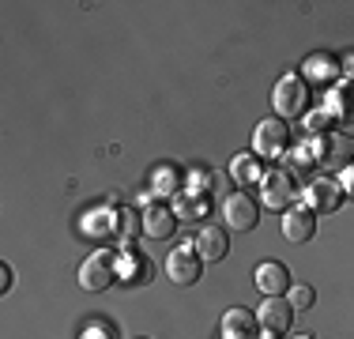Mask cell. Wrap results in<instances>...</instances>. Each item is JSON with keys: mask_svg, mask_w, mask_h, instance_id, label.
I'll return each instance as SVG.
<instances>
[{"mask_svg": "<svg viewBox=\"0 0 354 339\" xmlns=\"http://www.w3.org/2000/svg\"><path fill=\"white\" fill-rule=\"evenodd\" d=\"M275 113H279V121H290V117H301L306 113V106H309V87H306V80L301 75H283L279 83H275Z\"/></svg>", "mask_w": 354, "mask_h": 339, "instance_id": "6da1fadb", "label": "cell"}, {"mask_svg": "<svg viewBox=\"0 0 354 339\" xmlns=\"http://www.w3.org/2000/svg\"><path fill=\"white\" fill-rule=\"evenodd\" d=\"M113 275H117V253H109V249L91 253L80 264V286L91 294H102L106 286H113Z\"/></svg>", "mask_w": 354, "mask_h": 339, "instance_id": "7a4b0ae2", "label": "cell"}, {"mask_svg": "<svg viewBox=\"0 0 354 339\" xmlns=\"http://www.w3.org/2000/svg\"><path fill=\"white\" fill-rule=\"evenodd\" d=\"M286 147H290V129H286V121H279V117H268V121H260L252 129V151L257 155L283 158Z\"/></svg>", "mask_w": 354, "mask_h": 339, "instance_id": "3957f363", "label": "cell"}, {"mask_svg": "<svg viewBox=\"0 0 354 339\" xmlns=\"http://www.w3.org/2000/svg\"><path fill=\"white\" fill-rule=\"evenodd\" d=\"M204 271V257L196 253V245H177V249L166 257V275L177 286H192Z\"/></svg>", "mask_w": 354, "mask_h": 339, "instance_id": "277c9868", "label": "cell"}, {"mask_svg": "<svg viewBox=\"0 0 354 339\" xmlns=\"http://www.w3.org/2000/svg\"><path fill=\"white\" fill-rule=\"evenodd\" d=\"M257 219H260V203L252 200L249 192H230V196L223 200V223L230 226V230L245 234L257 226Z\"/></svg>", "mask_w": 354, "mask_h": 339, "instance_id": "5b68a950", "label": "cell"}, {"mask_svg": "<svg viewBox=\"0 0 354 339\" xmlns=\"http://www.w3.org/2000/svg\"><path fill=\"white\" fill-rule=\"evenodd\" d=\"M260 200L272 211H286L294 203V177L286 170H268L264 181H260Z\"/></svg>", "mask_w": 354, "mask_h": 339, "instance_id": "8992f818", "label": "cell"}, {"mask_svg": "<svg viewBox=\"0 0 354 339\" xmlns=\"http://www.w3.org/2000/svg\"><path fill=\"white\" fill-rule=\"evenodd\" d=\"M252 279H257V286H260L264 298H283V294L290 291V271H286V264H279V260H264V264H257Z\"/></svg>", "mask_w": 354, "mask_h": 339, "instance_id": "52a82bcc", "label": "cell"}, {"mask_svg": "<svg viewBox=\"0 0 354 339\" xmlns=\"http://www.w3.org/2000/svg\"><path fill=\"white\" fill-rule=\"evenodd\" d=\"M257 320H260V328H264V332L283 336L286 328H290V320H294V305L286 302V298H264V305L257 309Z\"/></svg>", "mask_w": 354, "mask_h": 339, "instance_id": "ba28073f", "label": "cell"}, {"mask_svg": "<svg viewBox=\"0 0 354 339\" xmlns=\"http://www.w3.org/2000/svg\"><path fill=\"white\" fill-rule=\"evenodd\" d=\"M223 339H260V320H257V313L241 309V305L226 309V313H223Z\"/></svg>", "mask_w": 354, "mask_h": 339, "instance_id": "9c48e42d", "label": "cell"}, {"mask_svg": "<svg viewBox=\"0 0 354 339\" xmlns=\"http://www.w3.org/2000/svg\"><path fill=\"white\" fill-rule=\"evenodd\" d=\"M317 234V215L309 208H286L283 211V237L294 245L309 241V237Z\"/></svg>", "mask_w": 354, "mask_h": 339, "instance_id": "30bf717a", "label": "cell"}, {"mask_svg": "<svg viewBox=\"0 0 354 339\" xmlns=\"http://www.w3.org/2000/svg\"><path fill=\"white\" fill-rule=\"evenodd\" d=\"M196 253L204 257V264H215V260H223L226 257V249H230V237H226L223 226H212V223H204L196 230Z\"/></svg>", "mask_w": 354, "mask_h": 339, "instance_id": "8fae6325", "label": "cell"}, {"mask_svg": "<svg viewBox=\"0 0 354 339\" xmlns=\"http://www.w3.org/2000/svg\"><path fill=\"white\" fill-rule=\"evenodd\" d=\"M177 223H181V219H177L174 208H166V203H147V208H143V234L155 237V241H166Z\"/></svg>", "mask_w": 354, "mask_h": 339, "instance_id": "7c38bea8", "label": "cell"}, {"mask_svg": "<svg viewBox=\"0 0 354 339\" xmlns=\"http://www.w3.org/2000/svg\"><path fill=\"white\" fill-rule=\"evenodd\" d=\"M339 200H343V189L335 181H328V177H317V181H309V189H306V208L313 211H335L339 208Z\"/></svg>", "mask_w": 354, "mask_h": 339, "instance_id": "4fadbf2b", "label": "cell"}, {"mask_svg": "<svg viewBox=\"0 0 354 339\" xmlns=\"http://www.w3.org/2000/svg\"><path fill=\"white\" fill-rule=\"evenodd\" d=\"M351 158H354V140H347L343 132H328L324 136V155H320V166L347 170Z\"/></svg>", "mask_w": 354, "mask_h": 339, "instance_id": "5bb4252c", "label": "cell"}, {"mask_svg": "<svg viewBox=\"0 0 354 339\" xmlns=\"http://www.w3.org/2000/svg\"><path fill=\"white\" fill-rule=\"evenodd\" d=\"M324 109L335 117L339 125H354V83H339V87H332V95L324 98Z\"/></svg>", "mask_w": 354, "mask_h": 339, "instance_id": "9a60e30c", "label": "cell"}, {"mask_svg": "<svg viewBox=\"0 0 354 339\" xmlns=\"http://www.w3.org/2000/svg\"><path fill=\"white\" fill-rule=\"evenodd\" d=\"M335 75H339V61L328 53H313L306 57V64H301V80L306 83H332Z\"/></svg>", "mask_w": 354, "mask_h": 339, "instance_id": "2e32d148", "label": "cell"}, {"mask_svg": "<svg viewBox=\"0 0 354 339\" xmlns=\"http://www.w3.org/2000/svg\"><path fill=\"white\" fill-rule=\"evenodd\" d=\"M117 279H124V283H147L151 260L140 257L136 249H124V257H117Z\"/></svg>", "mask_w": 354, "mask_h": 339, "instance_id": "e0dca14e", "label": "cell"}, {"mask_svg": "<svg viewBox=\"0 0 354 339\" xmlns=\"http://www.w3.org/2000/svg\"><path fill=\"white\" fill-rule=\"evenodd\" d=\"M264 174H268V170L260 166V158H257V155H234L230 177L241 185V189H252V185H260V181H264Z\"/></svg>", "mask_w": 354, "mask_h": 339, "instance_id": "ac0fdd59", "label": "cell"}, {"mask_svg": "<svg viewBox=\"0 0 354 339\" xmlns=\"http://www.w3.org/2000/svg\"><path fill=\"white\" fill-rule=\"evenodd\" d=\"M207 196H192V192H177L174 196V215L181 223H196V219H207Z\"/></svg>", "mask_w": 354, "mask_h": 339, "instance_id": "d6986e66", "label": "cell"}, {"mask_svg": "<svg viewBox=\"0 0 354 339\" xmlns=\"http://www.w3.org/2000/svg\"><path fill=\"white\" fill-rule=\"evenodd\" d=\"M151 192H155V196H177V192H181V174H177V166H158L155 177H151Z\"/></svg>", "mask_w": 354, "mask_h": 339, "instance_id": "ffe728a7", "label": "cell"}, {"mask_svg": "<svg viewBox=\"0 0 354 339\" xmlns=\"http://www.w3.org/2000/svg\"><path fill=\"white\" fill-rule=\"evenodd\" d=\"M143 230V219L136 215L132 208H117V241L121 245H132V237Z\"/></svg>", "mask_w": 354, "mask_h": 339, "instance_id": "44dd1931", "label": "cell"}, {"mask_svg": "<svg viewBox=\"0 0 354 339\" xmlns=\"http://www.w3.org/2000/svg\"><path fill=\"white\" fill-rule=\"evenodd\" d=\"M286 302L294 305V313H306V309H313V302H317V291L309 283H294L290 291H286Z\"/></svg>", "mask_w": 354, "mask_h": 339, "instance_id": "7402d4cb", "label": "cell"}, {"mask_svg": "<svg viewBox=\"0 0 354 339\" xmlns=\"http://www.w3.org/2000/svg\"><path fill=\"white\" fill-rule=\"evenodd\" d=\"M335 125V117L328 113L324 106L320 109H313V113H306V129H309V136H328V129Z\"/></svg>", "mask_w": 354, "mask_h": 339, "instance_id": "603a6c76", "label": "cell"}, {"mask_svg": "<svg viewBox=\"0 0 354 339\" xmlns=\"http://www.w3.org/2000/svg\"><path fill=\"white\" fill-rule=\"evenodd\" d=\"M212 185H215V177L207 174V170H192V174H189V189H185V192H192V196H207Z\"/></svg>", "mask_w": 354, "mask_h": 339, "instance_id": "cb8c5ba5", "label": "cell"}, {"mask_svg": "<svg viewBox=\"0 0 354 339\" xmlns=\"http://www.w3.org/2000/svg\"><path fill=\"white\" fill-rule=\"evenodd\" d=\"M339 189H343V196L354 200V163L347 170H339Z\"/></svg>", "mask_w": 354, "mask_h": 339, "instance_id": "d4e9b609", "label": "cell"}, {"mask_svg": "<svg viewBox=\"0 0 354 339\" xmlns=\"http://www.w3.org/2000/svg\"><path fill=\"white\" fill-rule=\"evenodd\" d=\"M80 339H113V332H109L106 324H91V328H87V332H83Z\"/></svg>", "mask_w": 354, "mask_h": 339, "instance_id": "484cf974", "label": "cell"}, {"mask_svg": "<svg viewBox=\"0 0 354 339\" xmlns=\"http://www.w3.org/2000/svg\"><path fill=\"white\" fill-rule=\"evenodd\" d=\"M339 72H343V75H351V83H354V53H347V57L339 61Z\"/></svg>", "mask_w": 354, "mask_h": 339, "instance_id": "4316f807", "label": "cell"}, {"mask_svg": "<svg viewBox=\"0 0 354 339\" xmlns=\"http://www.w3.org/2000/svg\"><path fill=\"white\" fill-rule=\"evenodd\" d=\"M0 291H12V268H0Z\"/></svg>", "mask_w": 354, "mask_h": 339, "instance_id": "83f0119b", "label": "cell"}, {"mask_svg": "<svg viewBox=\"0 0 354 339\" xmlns=\"http://www.w3.org/2000/svg\"><path fill=\"white\" fill-rule=\"evenodd\" d=\"M294 339H313V336H294Z\"/></svg>", "mask_w": 354, "mask_h": 339, "instance_id": "f1b7e54d", "label": "cell"}, {"mask_svg": "<svg viewBox=\"0 0 354 339\" xmlns=\"http://www.w3.org/2000/svg\"><path fill=\"white\" fill-rule=\"evenodd\" d=\"M264 339H275V336H272V332H264Z\"/></svg>", "mask_w": 354, "mask_h": 339, "instance_id": "f546056e", "label": "cell"}]
</instances>
